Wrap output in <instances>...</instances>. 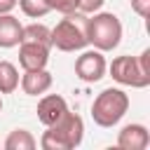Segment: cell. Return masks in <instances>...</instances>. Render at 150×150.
<instances>
[{
  "mask_svg": "<svg viewBox=\"0 0 150 150\" xmlns=\"http://www.w3.org/2000/svg\"><path fill=\"white\" fill-rule=\"evenodd\" d=\"M21 21L9 12V14H0V47L2 49H9V47H16L21 42Z\"/></svg>",
  "mask_w": 150,
  "mask_h": 150,
  "instance_id": "cell-11",
  "label": "cell"
},
{
  "mask_svg": "<svg viewBox=\"0 0 150 150\" xmlns=\"http://www.w3.org/2000/svg\"><path fill=\"white\" fill-rule=\"evenodd\" d=\"M103 2H105V0H80L77 12H82V14H94V12H98V9L103 7Z\"/></svg>",
  "mask_w": 150,
  "mask_h": 150,
  "instance_id": "cell-17",
  "label": "cell"
},
{
  "mask_svg": "<svg viewBox=\"0 0 150 150\" xmlns=\"http://www.w3.org/2000/svg\"><path fill=\"white\" fill-rule=\"evenodd\" d=\"M16 7V0H0V14H9Z\"/></svg>",
  "mask_w": 150,
  "mask_h": 150,
  "instance_id": "cell-19",
  "label": "cell"
},
{
  "mask_svg": "<svg viewBox=\"0 0 150 150\" xmlns=\"http://www.w3.org/2000/svg\"><path fill=\"white\" fill-rule=\"evenodd\" d=\"M117 145L122 150H145L150 145V134L143 124H127L117 134Z\"/></svg>",
  "mask_w": 150,
  "mask_h": 150,
  "instance_id": "cell-10",
  "label": "cell"
},
{
  "mask_svg": "<svg viewBox=\"0 0 150 150\" xmlns=\"http://www.w3.org/2000/svg\"><path fill=\"white\" fill-rule=\"evenodd\" d=\"M129 110V94L124 89H117V87H108L103 89L94 103H91V120L103 127V129H110L115 127Z\"/></svg>",
  "mask_w": 150,
  "mask_h": 150,
  "instance_id": "cell-3",
  "label": "cell"
},
{
  "mask_svg": "<svg viewBox=\"0 0 150 150\" xmlns=\"http://www.w3.org/2000/svg\"><path fill=\"white\" fill-rule=\"evenodd\" d=\"M108 70H110V77L115 82L124 84V87L143 89V87L150 84V70L141 68V63H138L136 56H129V54L117 56V59H112V63L108 66Z\"/></svg>",
  "mask_w": 150,
  "mask_h": 150,
  "instance_id": "cell-5",
  "label": "cell"
},
{
  "mask_svg": "<svg viewBox=\"0 0 150 150\" xmlns=\"http://www.w3.org/2000/svg\"><path fill=\"white\" fill-rule=\"evenodd\" d=\"M21 42H40L45 47H52V30L45 23H28L21 30Z\"/></svg>",
  "mask_w": 150,
  "mask_h": 150,
  "instance_id": "cell-13",
  "label": "cell"
},
{
  "mask_svg": "<svg viewBox=\"0 0 150 150\" xmlns=\"http://www.w3.org/2000/svg\"><path fill=\"white\" fill-rule=\"evenodd\" d=\"M52 47L61 52H80L87 47L84 16L82 14H63V19L52 28Z\"/></svg>",
  "mask_w": 150,
  "mask_h": 150,
  "instance_id": "cell-4",
  "label": "cell"
},
{
  "mask_svg": "<svg viewBox=\"0 0 150 150\" xmlns=\"http://www.w3.org/2000/svg\"><path fill=\"white\" fill-rule=\"evenodd\" d=\"M16 5L30 19H42L45 14H49V7H47L45 0H16Z\"/></svg>",
  "mask_w": 150,
  "mask_h": 150,
  "instance_id": "cell-15",
  "label": "cell"
},
{
  "mask_svg": "<svg viewBox=\"0 0 150 150\" xmlns=\"http://www.w3.org/2000/svg\"><path fill=\"white\" fill-rule=\"evenodd\" d=\"M0 110H2V96H0Z\"/></svg>",
  "mask_w": 150,
  "mask_h": 150,
  "instance_id": "cell-20",
  "label": "cell"
},
{
  "mask_svg": "<svg viewBox=\"0 0 150 150\" xmlns=\"http://www.w3.org/2000/svg\"><path fill=\"white\" fill-rule=\"evenodd\" d=\"M19 87V70L9 61H0V94H12Z\"/></svg>",
  "mask_w": 150,
  "mask_h": 150,
  "instance_id": "cell-14",
  "label": "cell"
},
{
  "mask_svg": "<svg viewBox=\"0 0 150 150\" xmlns=\"http://www.w3.org/2000/svg\"><path fill=\"white\" fill-rule=\"evenodd\" d=\"M49 12H59V14H75L80 7V0H45Z\"/></svg>",
  "mask_w": 150,
  "mask_h": 150,
  "instance_id": "cell-16",
  "label": "cell"
},
{
  "mask_svg": "<svg viewBox=\"0 0 150 150\" xmlns=\"http://www.w3.org/2000/svg\"><path fill=\"white\" fill-rule=\"evenodd\" d=\"M68 110H70V108H68L66 98L59 96V94H47V96H42V98L38 101V120H40L45 127L56 124L61 117H66Z\"/></svg>",
  "mask_w": 150,
  "mask_h": 150,
  "instance_id": "cell-7",
  "label": "cell"
},
{
  "mask_svg": "<svg viewBox=\"0 0 150 150\" xmlns=\"http://www.w3.org/2000/svg\"><path fill=\"white\" fill-rule=\"evenodd\" d=\"M105 70H108V63H105L103 52H98V49H87L75 59V75L82 82L94 84L105 75Z\"/></svg>",
  "mask_w": 150,
  "mask_h": 150,
  "instance_id": "cell-6",
  "label": "cell"
},
{
  "mask_svg": "<svg viewBox=\"0 0 150 150\" xmlns=\"http://www.w3.org/2000/svg\"><path fill=\"white\" fill-rule=\"evenodd\" d=\"M131 9L141 19H148V14H150V0H131Z\"/></svg>",
  "mask_w": 150,
  "mask_h": 150,
  "instance_id": "cell-18",
  "label": "cell"
},
{
  "mask_svg": "<svg viewBox=\"0 0 150 150\" xmlns=\"http://www.w3.org/2000/svg\"><path fill=\"white\" fill-rule=\"evenodd\" d=\"M84 33L87 45H91L98 52H112L122 42V21L112 12H94L89 19H84Z\"/></svg>",
  "mask_w": 150,
  "mask_h": 150,
  "instance_id": "cell-1",
  "label": "cell"
},
{
  "mask_svg": "<svg viewBox=\"0 0 150 150\" xmlns=\"http://www.w3.org/2000/svg\"><path fill=\"white\" fill-rule=\"evenodd\" d=\"M35 145H38L35 136L26 129H14L5 138V150H33Z\"/></svg>",
  "mask_w": 150,
  "mask_h": 150,
  "instance_id": "cell-12",
  "label": "cell"
},
{
  "mask_svg": "<svg viewBox=\"0 0 150 150\" xmlns=\"http://www.w3.org/2000/svg\"><path fill=\"white\" fill-rule=\"evenodd\" d=\"M84 138V122L77 112H66L56 124L47 127V131L40 138L42 150H73Z\"/></svg>",
  "mask_w": 150,
  "mask_h": 150,
  "instance_id": "cell-2",
  "label": "cell"
},
{
  "mask_svg": "<svg viewBox=\"0 0 150 150\" xmlns=\"http://www.w3.org/2000/svg\"><path fill=\"white\" fill-rule=\"evenodd\" d=\"M19 63L23 70H38V68H47L49 61V47L40 45V42H19Z\"/></svg>",
  "mask_w": 150,
  "mask_h": 150,
  "instance_id": "cell-8",
  "label": "cell"
},
{
  "mask_svg": "<svg viewBox=\"0 0 150 150\" xmlns=\"http://www.w3.org/2000/svg\"><path fill=\"white\" fill-rule=\"evenodd\" d=\"M52 82H54V77H52V73H49L47 68L23 70V75H21V80H19L23 94H28V96H40V94H45V91L52 87Z\"/></svg>",
  "mask_w": 150,
  "mask_h": 150,
  "instance_id": "cell-9",
  "label": "cell"
}]
</instances>
